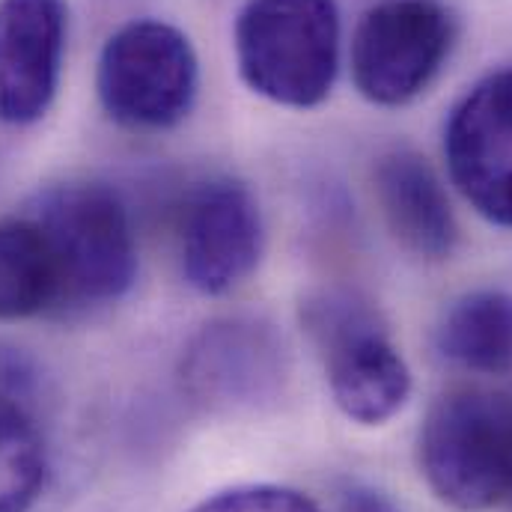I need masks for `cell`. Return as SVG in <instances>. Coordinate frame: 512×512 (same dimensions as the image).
Masks as SVG:
<instances>
[{"label": "cell", "instance_id": "6da1fadb", "mask_svg": "<svg viewBox=\"0 0 512 512\" xmlns=\"http://www.w3.org/2000/svg\"><path fill=\"white\" fill-rule=\"evenodd\" d=\"M242 81L286 108L328 99L340 66V12L334 0H248L236 18Z\"/></svg>", "mask_w": 512, "mask_h": 512}, {"label": "cell", "instance_id": "7a4b0ae2", "mask_svg": "<svg viewBox=\"0 0 512 512\" xmlns=\"http://www.w3.org/2000/svg\"><path fill=\"white\" fill-rule=\"evenodd\" d=\"M60 274V313L114 304L137 274V245L123 200L105 185H57L30 206Z\"/></svg>", "mask_w": 512, "mask_h": 512}, {"label": "cell", "instance_id": "3957f363", "mask_svg": "<svg viewBox=\"0 0 512 512\" xmlns=\"http://www.w3.org/2000/svg\"><path fill=\"white\" fill-rule=\"evenodd\" d=\"M429 489L450 507L480 512L510 498L512 399L492 390L444 393L417 441Z\"/></svg>", "mask_w": 512, "mask_h": 512}, {"label": "cell", "instance_id": "277c9868", "mask_svg": "<svg viewBox=\"0 0 512 512\" xmlns=\"http://www.w3.org/2000/svg\"><path fill=\"white\" fill-rule=\"evenodd\" d=\"M200 63L191 39L164 21L120 27L99 57L96 90L105 114L134 131L179 126L197 99Z\"/></svg>", "mask_w": 512, "mask_h": 512}, {"label": "cell", "instance_id": "5b68a950", "mask_svg": "<svg viewBox=\"0 0 512 512\" xmlns=\"http://www.w3.org/2000/svg\"><path fill=\"white\" fill-rule=\"evenodd\" d=\"M301 322L325 361L331 396L349 420L379 426L405 405L408 364L370 304L346 292H325L304 304Z\"/></svg>", "mask_w": 512, "mask_h": 512}, {"label": "cell", "instance_id": "8992f818", "mask_svg": "<svg viewBox=\"0 0 512 512\" xmlns=\"http://www.w3.org/2000/svg\"><path fill=\"white\" fill-rule=\"evenodd\" d=\"M456 21L438 0H382L364 12L352 36L358 93L382 108L417 99L441 72Z\"/></svg>", "mask_w": 512, "mask_h": 512}, {"label": "cell", "instance_id": "52a82bcc", "mask_svg": "<svg viewBox=\"0 0 512 512\" xmlns=\"http://www.w3.org/2000/svg\"><path fill=\"white\" fill-rule=\"evenodd\" d=\"M444 155L459 194L486 221L512 227V69L483 78L456 105Z\"/></svg>", "mask_w": 512, "mask_h": 512}, {"label": "cell", "instance_id": "ba28073f", "mask_svg": "<svg viewBox=\"0 0 512 512\" xmlns=\"http://www.w3.org/2000/svg\"><path fill=\"white\" fill-rule=\"evenodd\" d=\"M182 274L203 295L236 289L262 254V218L248 185L230 176L200 182L182 206Z\"/></svg>", "mask_w": 512, "mask_h": 512}, {"label": "cell", "instance_id": "9c48e42d", "mask_svg": "<svg viewBox=\"0 0 512 512\" xmlns=\"http://www.w3.org/2000/svg\"><path fill=\"white\" fill-rule=\"evenodd\" d=\"M182 382L209 411H242L274 402L286 382V349L259 319L206 325L185 352Z\"/></svg>", "mask_w": 512, "mask_h": 512}, {"label": "cell", "instance_id": "30bf717a", "mask_svg": "<svg viewBox=\"0 0 512 512\" xmlns=\"http://www.w3.org/2000/svg\"><path fill=\"white\" fill-rule=\"evenodd\" d=\"M66 0H0V123H39L60 87Z\"/></svg>", "mask_w": 512, "mask_h": 512}, {"label": "cell", "instance_id": "8fae6325", "mask_svg": "<svg viewBox=\"0 0 512 512\" xmlns=\"http://www.w3.org/2000/svg\"><path fill=\"white\" fill-rule=\"evenodd\" d=\"M376 197L390 233L417 256L444 259L459 242L456 215L435 170L411 149H393L376 164Z\"/></svg>", "mask_w": 512, "mask_h": 512}, {"label": "cell", "instance_id": "7c38bea8", "mask_svg": "<svg viewBox=\"0 0 512 512\" xmlns=\"http://www.w3.org/2000/svg\"><path fill=\"white\" fill-rule=\"evenodd\" d=\"M60 313V274L39 221L24 215L0 218V319Z\"/></svg>", "mask_w": 512, "mask_h": 512}, {"label": "cell", "instance_id": "4fadbf2b", "mask_svg": "<svg viewBox=\"0 0 512 512\" xmlns=\"http://www.w3.org/2000/svg\"><path fill=\"white\" fill-rule=\"evenodd\" d=\"M438 352L483 376L512 373V295L471 292L459 298L438 325Z\"/></svg>", "mask_w": 512, "mask_h": 512}, {"label": "cell", "instance_id": "5bb4252c", "mask_svg": "<svg viewBox=\"0 0 512 512\" xmlns=\"http://www.w3.org/2000/svg\"><path fill=\"white\" fill-rule=\"evenodd\" d=\"M45 444L30 414L0 396V512H30L45 483Z\"/></svg>", "mask_w": 512, "mask_h": 512}, {"label": "cell", "instance_id": "9a60e30c", "mask_svg": "<svg viewBox=\"0 0 512 512\" xmlns=\"http://www.w3.org/2000/svg\"><path fill=\"white\" fill-rule=\"evenodd\" d=\"M191 512H322L307 495L283 486H236L197 504Z\"/></svg>", "mask_w": 512, "mask_h": 512}, {"label": "cell", "instance_id": "2e32d148", "mask_svg": "<svg viewBox=\"0 0 512 512\" xmlns=\"http://www.w3.org/2000/svg\"><path fill=\"white\" fill-rule=\"evenodd\" d=\"M340 512H396L382 492L367 486H349L340 495Z\"/></svg>", "mask_w": 512, "mask_h": 512}, {"label": "cell", "instance_id": "e0dca14e", "mask_svg": "<svg viewBox=\"0 0 512 512\" xmlns=\"http://www.w3.org/2000/svg\"><path fill=\"white\" fill-rule=\"evenodd\" d=\"M510 498H512V486H510Z\"/></svg>", "mask_w": 512, "mask_h": 512}]
</instances>
